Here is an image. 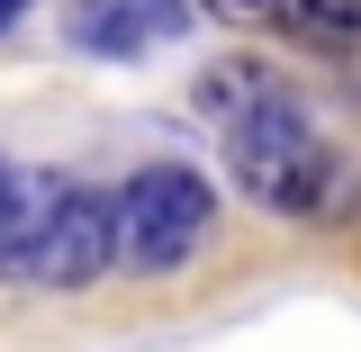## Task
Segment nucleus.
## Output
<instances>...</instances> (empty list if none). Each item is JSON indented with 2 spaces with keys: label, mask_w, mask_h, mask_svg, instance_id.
Returning a JSON list of instances; mask_svg holds the SVG:
<instances>
[{
  "label": "nucleus",
  "mask_w": 361,
  "mask_h": 352,
  "mask_svg": "<svg viewBox=\"0 0 361 352\" xmlns=\"http://www.w3.org/2000/svg\"><path fill=\"white\" fill-rule=\"evenodd\" d=\"M226 181L262 208V217H289V226H316V217H343V154L325 145V127L307 118V99L271 90L253 118L226 127Z\"/></svg>",
  "instance_id": "f257e3e1"
},
{
  "label": "nucleus",
  "mask_w": 361,
  "mask_h": 352,
  "mask_svg": "<svg viewBox=\"0 0 361 352\" xmlns=\"http://www.w3.org/2000/svg\"><path fill=\"white\" fill-rule=\"evenodd\" d=\"M217 226V190L199 163H135L109 190V271L118 280H180Z\"/></svg>",
  "instance_id": "f03ea898"
},
{
  "label": "nucleus",
  "mask_w": 361,
  "mask_h": 352,
  "mask_svg": "<svg viewBox=\"0 0 361 352\" xmlns=\"http://www.w3.org/2000/svg\"><path fill=\"white\" fill-rule=\"evenodd\" d=\"M90 280H109V190L90 181H54L37 208V235H27V280L18 289H54L73 298Z\"/></svg>",
  "instance_id": "7ed1b4c3"
},
{
  "label": "nucleus",
  "mask_w": 361,
  "mask_h": 352,
  "mask_svg": "<svg viewBox=\"0 0 361 352\" xmlns=\"http://www.w3.org/2000/svg\"><path fill=\"white\" fill-rule=\"evenodd\" d=\"M271 90H280V73H271L262 54H217V63H208V73L190 82V118L226 135L235 118H253V109H262Z\"/></svg>",
  "instance_id": "20e7f679"
},
{
  "label": "nucleus",
  "mask_w": 361,
  "mask_h": 352,
  "mask_svg": "<svg viewBox=\"0 0 361 352\" xmlns=\"http://www.w3.org/2000/svg\"><path fill=\"white\" fill-rule=\"evenodd\" d=\"M271 28H280L289 45L343 54V45H361V0H280V9H271Z\"/></svg>",
  "instance_id": "39448f33"
},
{
  "label": "nucleus",
  "mask_w": 361,
  "mask_h": 352,
  "mask_svg": "<svg viewBox=\"0 0 361 352\" xmlns=\"http://www.w3.org/2000/svg\"><path fill=\"white\" fill-rule=\"evenodd\" d=\"M154 28V0H82L73 9V45L82 54H135Z\"/></svg>",
  "instance_id": "423d86ee"
},
{
  "label": "nucleus",
  "mask_w": 361,
  "mask_h": 352,
  "mask_svg": "<svg viewBox=\"0 0 361 352\" xmlns=\"http://www.w3.org/2000/svg\"><path fill=\"white\" fill-rule=\"evenodd\" d=\"M208 18H226V28H271V9L280 0H199Z\"/></svg>",
  "instance_id": "0eeeda50"
},
{
  "label": "nucleus",
  "mask_w": 361,
  "mask_h": 352,
  "mask_svg": "<svg viewBox=\"0 0 361 352\" xmlns=\"http://www.w3.org/2000/svg\"><path fill=\"white\" fill-rule=\"evenodd\" d=\"M18 9H27V0H0V28H9V18H18Z\"/></svg>",
  "instance_id": "6e6552de"
}]
</instances>
